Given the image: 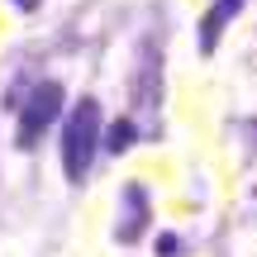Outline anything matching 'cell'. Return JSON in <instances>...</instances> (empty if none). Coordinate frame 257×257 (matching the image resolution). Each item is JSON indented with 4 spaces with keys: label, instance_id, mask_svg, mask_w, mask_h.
Listing matches in <instances>:
<instances>
[{
    "label": "cell",
    "instance_id": "cell-1",
    "mask_svg": "<svg viewBox=\"0 0 257 257\" xmlns=\"http://www.w3.org/2000/svg\"><path fill=\"white\" fill-rule=\"evenodd\" d=\"M105 148V114L95 95H81L72 110L62 114V134H57V153H62V176L81 186L95 167V153Z\"/></svg>",
    "mask_w": 257,
    "mask_h": 257
},
{
    "label": "cell",
    "instance_id": "cell-2",
    "mask_svg": "<svg viewBox=\"0 0 257 257\" xmlns=\"http://www.w3.org/2000/svg\"><path fill=\"white\" fill-rule=\"evenodd\" d=\"M62 100H67V86L53 81V76H43V81H34L24 95H19V110H15V148H38L43 143V134L57 124V114H62Z\"/></svg>",
    "mask_w": 257,
    "mask_h": 257
},
{
    "label": "cell",
    "instance_id": "cell-3",
    "mask_svg": "<svg viewBox=\"0 0 257 257\" xmlns=\"http://www.w3.org/2000/svg\"><path fill=\"white\" fill-rule=\"evenodd\" d=\"M153 219V205H148V186L143 181H124L119 191V224H114V238L119 243H138Z\"/></svg>",
    "mask_w": 257,
    "mask_h": 257
},
{
    "label": "cell",
    "instance_id": "cell-4",
    "mask_svg": "<svg viewBox=\"0 0 257 257\" xmlns=\"http://www.w3.org/2000/svg\"><path fill=\"white\" fill-rule=\"evenodd\" d=\"M243 5H248V0H210V10L200 15V29H195V48H200V57H210L214 48H219L224 29L238 19Z\"/></svg>",
    "mask_w": 257,
    "mask_h": 257
},
{
    "label": "cell",
    "instance_id": "cell-5",
    "mask_svg": "<svg viewBox=\"0 0 257 257\" xmlns=\"http://www.w3.org/2000/svg\"><path fill=\"white\" fill-rule=\"evenodd\" d=\"M134 143H138V119H134V114H119L114 124H105V153L119 157V153H128Z\"/></svg>",
    "mask_w": 257,
    "mask_h": 257
},
{
    "label": "cell",
    "instance_id": "cell-6",
    "mask_svg": "<svg viewBox=\"0 0 257 257\" xmlns=\"http://www.w3.org/2000/svg\"><path fill=\"white\" fill-rule=\"evenodd\" d=\"M176 248H181L176 233H157V257H176Z\"/></svg>",
    "mask_w": 257,
    "mask_h": 257
},
{
    "label": "cell",
    "instance_id": "cell-7",
    "mask_svg": "<svg viewBox=\"0 0 257 257\" xmlns=\"http://www.w3.org/2000/svg\"><path fill=\"white\" fill-rule=\"evenodd\" d=\"M10 5H19V10H38V0H10Z\"/></svg>",
    "mask_w": 257,
    "mask_h": 257
},
{
    "label": "cell",
    "instance_id": "cell-8",
    "mask_svg": "<svg viewBox=\"0 0 257 257\" xmlns=\"http://www.w3.org/2000/svg\"><path fill=\"white\" fill-rule=\"evenodd\" d=\"M252 195H257V191H252Z\"/></svg>",
    "mask_w": 257,
    "mask_h": 257
}]
</instances>
